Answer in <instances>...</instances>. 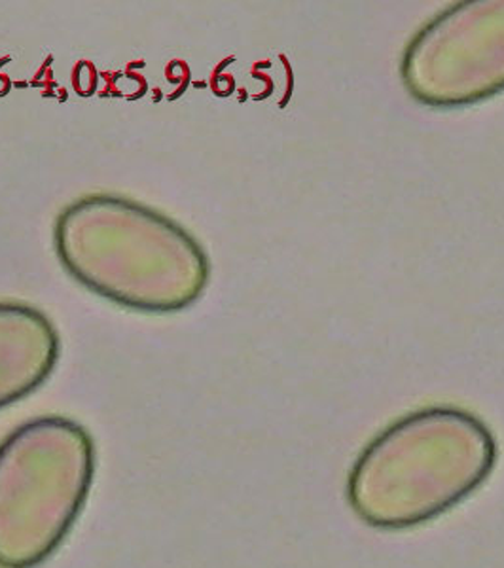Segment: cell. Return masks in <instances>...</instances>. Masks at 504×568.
Here are the masks:
<instances>
[{
	"label": "cell",
	"instance_id": "cell-1",
	"mask_svg": "<svg viewBox=\"0 0 504 568\" xmlns=\"http://www.w3.org/2000/svg\"><path fill=\"white\" fill-rule=\"evenodd\" d=\"M53 246L85 291L147 315L192 307L211 278L208 252L187 227L123 195L69 203L53 224Z\"/></svg>",
	"mask_w": 504,
	"mask_h": 568
},
{
	"label": "cell",
	"instance_id": "cell-2",
	"mask_svg": "<svg viewBox=\"0 0 504 568\" xmlns=\"http://www.w3.org/2000/svg\"><path fill=\"white\" fill-rule=\"evenodd\" d=\"M492 428L453 406L417 409L383 428L351 468L347 500L375 529L433 521L478 491L497 465Z\"/></svg>",
	"mask_w": 504,
	"mask_h": 568
},
{
	"label": "cell",
	"instance_id": "cell-5",
	"mask_svg": "<svg viewBox=\"0 0 504 568\" xmlns=\"http://www.w3.org/2000/svg\"><path fill=\"white\" fill-rule=\"evenodd\" d=\"M61 355V337L42 311L26 302H0V409L44 385Z\"/></svg>",
	"mask_w": 504,
	"mask_h": 568
},
{
	"label": "cell",
	"instance_id": "cell-4",
	"mask_svg": "<svg viewBox=\"0 0 504 568\" xmlns=\"http://www.w3.org/2000/svg\"><path fill=\"white\" fill-rule=\"evenodd\" d=\"M402 80L439 109L480 103L504 91V0L463 2L439 13L407 45Z\"/></svg>",
	"mask_w": 504,
	"mask_h": 568
},
{
	"label": "cell",
	"instance_id": "cell-3",
	"mask_svg": "<svg viewBox=\"0 0 504 568\" xmlns=\"http://www.w3.org/2000/svg\"><path fill=\"white\" fill-rule=\"evenodd\" d=\"M95 465L90 430L63 415L27 420L0 442V568H37L58 551Z\"/></svg>",
	"mask_w": 504,
	"mask_h": 568
}]
</instances>
